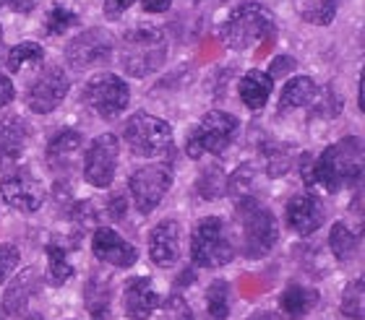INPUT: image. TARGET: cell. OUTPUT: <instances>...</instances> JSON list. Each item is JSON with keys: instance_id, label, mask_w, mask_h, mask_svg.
Instances as JSON below:
<instances>
[{"instance_id": "1", "label": "cell", "mask_w": 365, "mask_h": 320, "mask_svg": "<svg viewBox=\"0 0 365 320\" xmlns=\"http://www.w3.org/2000/svg\"><path fill=\"white\" fill-rule=\"evenodd\" d=\"M365 146L358 136H347L327 146L316 161H311V183L329 193H339L363 180Z\"/></svg>"}, {"instance_id": "2", "label": "cell", "mask_w": 365, "mask_h": 320, "mask_svg": "<svg viewBox=\"0 0 365 320\" xmlns=\"http://www.w3.org/2000/svg\"><path fill=\"white\" fill-rule=\"evenodd\" d=\"M168 58V39L157 26H133L120 37L118 60L133 78H146L162 68Z\"/></svg>"}, {"instance_id": "3", "label": "cell", "mask_w": 365, "mask_h": 320, "mask_svg": "<svg viewBox=\"0 0 365 320\" xmlns=\"http://www.w3.org/2000/svg\"><path fill=\"white\" fill-rule=\"evenodd\" d=\"M277 23L274 14L261 3H240L232 14L222 21L220 37L230 50H248V47L259 45L261 39L274 34Z\"/></svg>"}, {"instance_id": "4", "label": "cell", "mask_w": 365, "mask_h": 320, "mask_svg": "<svg viewBox=\"0 0 365 320\" xmlns=\"http://www.w3.org/2000/svg\"><path fill=\"white\" fill-rule=\"evenodd\" d=\"M235 258V242L220 216H206L190 232V260L201 268L227 266Z\"/></svg>"}, {"instance_id": "5", "label": "cell", "mask_w": 365, "mask_h": 320, "mask_svg": "<svg viewBox=\"0 0 365 320\" xmlns=\"http://www.w3.org/2000/svg\"><path fill=\"white\" fill-rule=\"evenodd\" d=\"M237 219H240V232H243V252L248 258H264L279 237L277 216L267 206H261L259 201L240 198Z\"/></svg>"}, {"instance_id": "6", "label": "cell", "mask_w": 365, "mask_h": 320, "mask_svg": "<svg viewBox=\"0 0 365 320\" xmlns=\"http://www.w3.org/2000/svg\"><path fill=\"white\" fill-rule=\"evenodd\" d=\"M240 122L235 114L222 112V110H212L206 112L201 120L188 130L185 138V154L190 159H201L206 154H222L232 144Z\"/></svg>"}, {"instance_id": "7", "label": "cell", "mask_w": 365, "mask_h": 320, "mask_svg": "<svg viewBox=\"0 0 365 320\" xmlns=\"http://www.w3.org/2000/svg\"><path fill=\"white\" fill-rule=\"evenodd\" d=\"M123 138L130 151L144 159H157L173 151V128L168 120L149 112L130 114L123 128Z\"/></svg>"}, {"instance_id": "8", "label": "cell", "mask_w": 365, "mask_h": 320, "mask_svg": "<svg viewBox=\"0 0 365 320\" xmlns=\"http://www.w3.org/2000/svg\"><path fill=\"white\" fill-rule=\"evenodd\" d=\"M170 185H173V167L162 164V161L144 164L136 172H130L128 177V191L141 213H152L154 208L160 206L162 198L168 196Z\"/></svg>"}, {"instance_id": "9", "label": "cell", "mask_w": 365, "mask_h": 320, "mask_svg": "<svg viewBox=\"0 0 365 320\" xmlns=\"http://www.w3.org/2000/svg\"><path fill=\"white\" fill-rule=\"evenodd\" d=\"M84 100L102 120H115L130 102V89L115 73H99L84 86Z\"/></svg>"}, {"instance_id": "10", "label": "cell", "mask_w": 365, "mask_h": 320, "mask_svg": "<svg viewBox=\"0 0 365 320\" xmlns=\"http://www.w3.org/2000/svg\"><path fill=\"white\" fill-rule=\"evenodd\" d=\"M71 89V78L61 65H47L31 78V84L26 86V107L31 112L47 114L58 110L61 102L66 100V94Z\"/></svg>"}, {"instance_id": "11", "label": "cell", "mask_w": 365, "mask_h": 320, "mask_svg": "<svg viewBox=\"0 0 365 320\" xmlns=\"http://www.w3.org/2000/svg\"><path fill=\"white\" fill-rule=\"evenodd\" d=\"M120 141L113 133H102L89 144L84 154V180L91 188H110L118 169Z\"/></svg>"}, {"instance_id": "12", "label": "cell", "mask_w": 365, "mask_h": 320, "mask_svg": "<svg viewBox=\"0 0 365 320\" xmlns=\"http://www.w3.org/2000/svg\"><path fill=\"white\" fill-rule=\"evenodd\" d=\"M0 196L16 211L34 213L45 203V185L26 169H11L0 180Z\"/></svg>"}, {"instance_id": "13", "label": "cell", "mask_w": 365, "mask_h": 320, "mask_svg": "<svg viewBox=\"0 0 365 320\" xmlns=\"http://www.w3.org/2000/svg\"><path fill=\"white\" fill-rule=\"evenodd\" d=\"M113 55V37L105 29H86L66 45V60L73 68H91L97 63L110 60Z\"/></svg>"}, {"instance_id": "14", "label": "cell", "mask_w": 365, "mask_h": 320, "mask_svg": "<svg viewBox=\"0 0 365 320\" xmlns=\"http://www.w3.org/2000/svg\"><path fill=\"white\" fill-rule=\"evenodd\" d=\"M91 252H94V258H97L99 263L113 266V268H130V266H136V260H138L136 247H133L120 232H115L113 227L94 229V235H91Z\"/></svg>"}, {"instance_id": "15", "label": "cell", "mask_w": 365, "mask_h": 320, "mask_svg": "<svg viewBox=\"0 0 365 320\" xmlns=\"http://www.w3.org/2000/svg\"><path fill=\"white\" fill-rule=\"evenodd\" d=\"M29 125L19 114H6L0 117V169L11 172L19 169L26 144H29Z\"/></svg>"}, {"instance_id": "16", "label": "cell", "mask_w": 365, "mask_h": 320, "mask_svg": "<svg viewBox=\"0 0 365 320\" xmlns=\"http://www.w3.org/2000/svg\"><path fill=\"white\" fill-rule=\"evenodd\" d=\"M149 258L154 266L170 268L180 260V224L165 219L149 232Z\"/></svg>"}, {"instance_id": "17", "label": "cell", "mask_w": 365, "mask_h": 320, "mask_svg": "<svg viewBox=\"0 0 365 320\" xmlns=\"http://www.w3.org/2000/svg\"><path fill=\"white\" fill-rule=\"evenodd\" d=\"M157 305H160V297H157L149 276H136V279L125 282V289H123V310H125L128 320L152 318Z\"/></svg>"}, {"instance_id": "18", "label": "cell", "mask_w": 365, "mask_h": 320, "mask_svg": "<svg viewBox=\"0 0 365 320\" xmlns=\"http://www.w3.org/2000/svg\"><path fill=\"white\" fill-rule=\"evenodd\" d=\"M324 206H321V201L311 193H300V196H292L287 203V224L292 232L297 235H313L316 229L324 224Z\"/></svg>"}, {"instance_id": "19", "label": "cell", "mask_w": 365, "mask_h": 320, "mask_svg": "<svg viewBox=\"0 0 365 320\" xmlns=\"http://www.w3.org/2000/svg\"><path fill=\"white\" fill-rule=\"evenodd\" d=\"M81 146H84V138H81L78 130H61L47 144V151H45L47 164L53 169H58V172L68 169L73 164V159L78 156V151H81Z\"/></svg>"}, {"instance_id": "20", "label": "cell", "mask_w": 365, "mask_h": 320, "mask_svg": "<svg viewBox=\"0 0 365 320\" xmlns=\"http://www.w3.org/2000/svg\"><path fill=\"white\" fill-rule=\"evenodd\" d=\"M34 292H37V271L26 268V271H21V274L16 276L14 282H11V287L6 289V294H3V305H0L3 313L11 315V318L24 315V310L29 307V299Z\"/></svg>"}, {"instance_id": "21", "label": "cell", "mask_w": 365, "mask_h": 320, "mask_svg": "<svg viewBox=\"0 0 365 320\" xmlns=\"http://www.w3.org/2000/svg\"><path fill=\"white\" fill-rule=\"evenodd\" d=\"M272 89H274V78L259 68H251L240 78V84H237L240 100H243V105L248 107V110H253V112L267 105L269 97H272Z\"/></svg>"}, {"instance_id": "22", "label": "cell", "mask_w": 365, "mask_h": 320, "mask_svg": "<svg viewBox=\"0 0 365 320\" xmlns=\"http://www.w3.org/2000/svg\"><path fill=\"white\" fill-rule=\"evenodd\" d=\"M42 63H45V50L37 42H21L11 47V53L6 55V68L14 76H31L42 68Z\"/></svg>"}, {"instance_id": "23", "label": "cell", "mask_w": 365, "mask_h": 320, "mask_svg": "<svg viewBox=\"0 0 365 320\" xmlns=\"http://www.w3.org/2000/svg\"><path fill=\"white\" fill-rule=\"evenodd\" d=\"M316 305H319V292L311 287H300V284H289L279 297V310L287 320L305 318L308 313H313Z\"/></svg>"}, {"instance_id": "24", "label": "cell", "mask_w": 365, "mask_h": 320, "mask_svg": "<svg viewBox=\"0 0 365 320\" xmlns=\"http://www.w3.org/2000/svg\"><path fill=\"white\" fill-rule=\"evenodd\" d=\"M84 302L89 310L91 320H113L110 305H113V289H110V279L107 276H89L84 292Z\"/></svg>"}, {"instance_id": "25", "label": "cell", "mask_w": 365, "mask_h": 320, "mask_svg": "<svg viewBox=\"0 0 365 320\" xmlns=\"http://www.w3.org/2000/svg\"><path fill=\"white\" fill-rule=\"evenodd\" d=\"M316 81L311 76H295L289 78L287 84L282 86L279 94V112H289V110H300L308 107L316 100Z\"/></svg>"}, {"instance_id": "26", "label": "cell", "mask_w": 365, "mask_h": 320, "mask_svg": "<svg viewBox=\"0 0 365 320\" xmlns=\"http://www.w3.org/2000/svg\"><path fill=\"white\" fill-rule=\"evenodd\" d=\"M329 247L339 263H350L358 255V235L344 221H336L331 227V235H329Z\"/></svg>"}, {"instance_id": "27", "label": "cell", "mask_w": 365, "mask_h": 320, "mask_svg": "<svg viewBox=\"0 0 365 320\" xmlns=\"http://www.w3.org/2000/svg\"><path fill=\"white\" fill-rule=\"evenodd\" d=\"M73 276V266L68 260V252L61 242H50L47 245V279L53 287H61Z\"/></svg>"}, {"instance_id": "28", "label": "cell", "mask_w": 365, "mask_h": 320, "mask_svg": "<svg viewBox=\"0 0 365 320\" xmlns=\"http://www.w3.org/2000/svg\"><path fill=\"white\" fill-rule=\"evenodd\" d=\"M206 315L209 320H227L230 318V284L212 282L206 289Z\"/></svg>"}, {"instance_id": "29", "label": "cell", "mask_w": 365, "mask_h": 320, "mask_svg": "<svg viewBox=\"0 0 365 320\" xmlns=\"http://www.w3.org/2000/svg\"><path fill=\"white\" fill-rule=\"evenodd\" d=\"M76 23H78L76 11H68V8H63V6H55L53 11L45 16V31L50 34V37H63V34H68Z\"/></svg>"}, {"instance_id": "30", "label": "cell", "mask_w": 365, "mask_h": 320, "mask_svg": "<svg viewBox=\"0 0 365 320\" xmlns=\"http://www.w3.org/2000/svg\"><path fill=\"white\" fill-rule=\"evenodd\" d=\"M342 315L350 320H363L365 315V297H363V279H355L342 292Z\"/></svg>"}, {"instance_id": "31", "label": "cell", "mask_w": 365, "mask_h": 320, "mask_svg": "<svg viewBox=\"0 0 365 320\" xmlns=\"http://www.w3.org/2000/svg\"><path fill=\"white\" fill-rule=\"evenodd\" d=\"M300 16H303L305 21L319 23V26H327V23L334 21L336 0H311L308 6L300 8Z\"/></svg>"}, {"instance_id": "32", "label": "cell", "mask_w": 365, "mask_h": 320, "mask_svg": "<svg viewBox=\"0 0 365 320\" xmlns=\"http://www.w3.org/2000/svg\"><path fill=\"white\" fill-rule=\"evenodd\" d=\"M157 320H193V310H190V305L185 302V297H182V294L173 292V294L162 302Z\"/></svg>"}, {"instance_id": "33", "label": "cell", "mask_w": 365, "mask_h": 320, "mask_svg": "<svg viewBox=\"0 0 365 320\" xmlns=\"http://www.w3.org/2000/svg\"><path fill=\"white\" fill-rule=\"evenodd\" d=\"M19 260H21L19 247L0 242V284H6L8 279H11V274H14L16 266H19Z\"/></svg>"}, {"instance_id": "34", "label": "cell", "mask_w": 365, "mask_h": 320, "mask_svg": "<svg viewBox=\"0 0 365 320\" xmlns=\"http://www.w3.org/2000/svg\"><path fill=\"white\" fill-rule=\"evenodd\" d=\"M136 0H102V8H105V16L110 21H118Z\"/></svg>"}, {"instance_id": "35", "label": "cell", "mask_w": 365, "mask_h": 320, "mask_svg": "<svg viewBox=\"0 0 365 320\" xmlns=\"http://www.w3.org/2000/svg\"><path fill=\"white\" fill-rule=\"evenodd\" d=\"M14 97H16L14 81H11L6 73H0V110L11 105V102H14Z\"/></svg>"}, {"instance_id": "36", "label": "cell", "mask_w": 365, "mask_h": 320, "mask_svg": "<svg viewBox=\"0 0 365 320\" xmlns=\"http://www.w3.org/2000/svg\"><path fill=\"white\" fill-rule=\"evenodd\" d=\"M295 68V60L289 58V55H279L277 60L272 63V70H269V76H284V73H289V70Z\"/></svg>"}, {"instance_id": "37", "label": "cell", "mask_w": 365, "mask_h": 320, "mask_svg": "<svg viewBox=\"0 0 365 320\" xmlns=\"http://www.w3.org/2000/svg\"><path fill=\"white\" fill-rule=\"evenodd\" d=\"M141 6L146 14H165L173 6V0H141Z\"/></svg>"}, {"instance_id": "38", "label": "cell", "mask_w": 365, "mask_h": 320, "mask_svg": "<svg viewBox=\"0 0 365 320\" xmlns=\"http://www.w3.org/2000/svg\"><path fill=\"white\" fill-rule=\"evenodd\" d=\"M8 6H11V11H16V14H31L34 8H37L39 0H6Z\"/></svg>"}, {"instance_id": "39", "label": "cell", "mask_w": 365, "mask_h": 320, "mask_svg": "<svg viewBox=\"0 0 365 320\" xmlns=\"http://www.w3.org/2000/svg\"><path fill=\"white\" fill-rule=\"evenodd\" d=\"M123 213H125V198H123L120 193H115L113 198H110V216H118V219H120Z\"/></svg>"}, {"instance_id": "40", "label": "cell", "mask_w": 365, "mask_h": 320, "mask_svg": "<svg viewBox=\"0 0 365 320\" xmlns=\"http://www.w3.org/2000/svg\"><path fill=\"white\" fill-rule=\"evenodd\" d=\"M248 320H274V315H269V313H256L253 318H248Z\"/></svg>"}, {"instance_id": "41", "label": "cell", "mask_w": 365, "mask_h": 320, "mask_svg": "<svg viewBox=\"0 0 365 320\" xmlns=\"http://www.w3.org/2000/svg\"><path fill=\"white\" fill-rule=\"evenodd\" d=\"M3 45H6V42H3V26H0V58H3Z\"/></svg>"}, {"instance_id": "42", "label": "cell", "mask_w": 365, "mask_h": 320, "mask_svg": "<svg viewBox=\"0 0 365 320\" xmlns=\"http://www.w3.org/2000/svg\"><path fill=\"white\" fill-rule=\"evenodd\" d=\"M26 320H42V318H39V315H31V318H26Z\"/></svg>"}, {"instance_id": "43", "label": "cell", "mask_w": 365, "mask_h": 320, "mask_svg": "<svg viewBox=\"0 0 365 320\" xmlns=\"http://www.w3.org/2000/svg\"><path fill=\"white\" fill-rule=\"evenodd\" d=\"M0 320H6V313H3V310H0Z\"/></svg>"}, {"instance_id": "44", "label": "cell", "mask_w": 365, "mask_h": 320, "mask_svg": "<svg viewBox=\"0 0 365 320\" xmlns=\"http://www.w3.org/2000/svg\"><path fill=\"white\" fill-rule=\"evenodd\" d=\"M3 3H6V0H0V6H3Z\"/></svg>"}]
</instances>
